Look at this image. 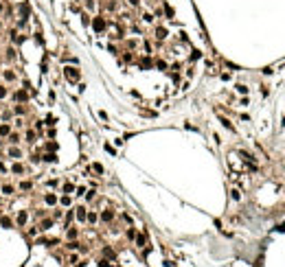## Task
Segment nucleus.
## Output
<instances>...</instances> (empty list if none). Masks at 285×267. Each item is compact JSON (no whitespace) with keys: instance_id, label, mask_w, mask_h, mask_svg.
<instances>
[{"instance_id":"1","label":"nucleus","mask_w":285,"mask_h":267,"mask_svg":"<svg viewBox=\"0 0 285 267\" xmlns=\"http://www.w3.org/2000/svg\"><path fill=\"white\" fill-rule=\"evenodd\" d=\"M64 72H66V77H68L70 81H77V79H79V70H77V68H66Z\"/></svg>"},{"instance_id":"2","label":"nucleus","mask_w":285,"mask_h":267,"mask_svg":"<svg viewBox=\"0 0 285 267\" xmlns=\"http://www.w3.org/2000/svg\"><path fill=\"white\" fill-rule=\"evenodd\" d=\"M92 26H94V31H103V29H105V20H103V18H94Z\"/></svg>"},{"instance_id":"3","label":"nucleus","mask_w":285,"mask_h":267,"mask_svg":"<svg viewBox=\"0 0 285 267\" xmlns=\"http://www.w3.org/2000/svg\"><path fill=\"white\" fill-rule=\"evenodd\" d=\"M75 215H77V219H79V221H83V219H86V208H83V206H79Z\"/></svg>"},{"instance_id":"4","label":"nucleus","mask_w":285,"mask_h":267,"mask_svg":"<svg viewBox=\"0 0 285 267\" xmlns=\"http://www.w3.org/2000/svg\"><path fill=\"white\" fill-rule=\"evenodd\" d=\"M112 217H114L112 210H105V213L101 215V219H103V221H112Z\"/></svg>"},{"instance_id":"5","label":"nucleus","mask_w":285,"mask_h":267,"mask_svg":"<svg viewBox=\"0 0 285 267\" xmlns=\"http://www.w3.org/2000/svg\"><path fill=\"white\" fill-rule=\"evenodd\" d=\"M24 221H26V210H20V215H18V223L22 226Z\"/></svg>"},{"instance_id":"6","label":"nucleus","mask_w":285,"mask_h":267,"mask_svg":"<svg viewBox=\"0 0 285 267\" xmlns=\"http://www.w3.org/2000/svg\"><path fill=\"white\" fill-rule=\"evenodd\" d=\"M0 223H2V228H11V219H9V217H2Z\"/></svg>"},{"instance_id":"7","label":"nucleus","mask_w":285,"mask_h":267,"mask_svg":"<svg viewBox=\"0 0 285 267\" xmlns=\"http://www.w3.org/2000/svg\"><path fill=\"white\" fill-rule=\"evenodd\" d=\"M53 223V221L51 219H46V221H42V223H40V230H48V226H51Z\"/></svg>"},{"instance_id":"8","label":"nucleus","mask_w":285,"mask_h":267,"mask_svg":"<svg viewBox=\"0 0 285 267\" xmlns=\"http://www.w3.org/2000/svg\"><path fill=\"white\" fill-rule=\"evenodd\" d=\"M9 129H11L9 125H0V134H2V136H7V134H9Z\"/></svg>"},{"instance_id":"9","label":"nucleus","mask_w":285,"mask_h":267,"mask_svg":"<svg viewBox=\"0 0 285 267\" xmlns=\"http://www.w3.org/2000/svg\"><path fill=\"white\" fill-rule=\"evenodd\" d=\"M15 99H18V101H24V99H26V92H24V90H20L18 94H15Z\"/></svg>"},{"instance_id":"10","label":"nucleus","mask_w":285,"mask_h":267,"mask_svg":"<svg viewBox=\"0 0 285 267\" xmlns=\"http://www.w3.org/2000/svg\"><path fill=\"white\" fill-rule=\"evenodd\" d=\"M55 202H57V197H55V195H51V193H48V195H46V204H55Z\"/></svg>"},{"instance_id":"11","label":"nucleus","mask_w":285,"mask_h":267,"mask_svg":"<svg viewBox=\"0 0 285 267\" xmlns=\"http://www.w3.org/2000/svg\"><path fill=\"white\" fill-rule=\"evenodd\" d=\"M72 188H75V186H72L70 182H66V184H64V191H66V193H72Z\"/></svg>"},{"instance_id":"12","label":"nucleus","mask_w":285,"mask_h":267,"mask_svg":"<svg viewBox=\"0 0 285 267\" xmlns=\"http://www.w3.org/2000/svg\"><path fill=\"white\" fill-rule=\"evenodd\" d=\"M20 188H22V191H29V188H31V182H22Z\"/></svg>"},{"instance_id":"13","label":"nucleus","mask_w":285,"mask_h":267,"mask_svg":"<svg viewBox=\"0 0 285 267\" xmlns=\"http://www.w3.org/2000/svg\"><path fill=\"white\" fill-rule=\"evenodd\" d=\"M44 160H46V162H55V155H53V153H46V155H44Z\"/></svg>"},{"instance_id":"14","label":"nucleus","mask_w":285,"mask_h":267,"mask_svg":"<svg viewBox=\"0 0 285 267\" xmlns=\"http://www.w3.org/2000/svg\"><path fill=\"white\" fill-rule=\"evenodd\" d=\"M22 171H24V166H22V164H15V166H13V173H22Z\"/></svg>"},{"instance_id":"15","label":"nucleus","mask_w":285,"mask_h":267,"mask_svg":"<svg viewBox=\"0 0 285 267\" xmlns=\"http://www.w3.org/2000/svg\"><path fill=\"white\" fill-rule=\"evenodd\" d=\"M2 193H7V195H11V193H13V186H2Z\"/></svg>"},{"instance_id":"16","label":"nucleus","mask_w":285,"mask_h":267,"mask_svg":"<svg viewBox=\"0 0 285 267\" xmlns=\"http://www.w3.org/2000/svg\"><path fill=\"white\" fill-rule=\"evenodd\" d=\"M77 237V230H75V228H70V230H68V239H75Z\"/></svg>"},{"instance_id":"17","label":"nucleus","mask_w":285,"mask_h":267,"mask_svg":"<svg viewBox=\"0 0 285 267\" xmlns=\"http://www.w3.org/2000/svg\"><path fill=\"white\" fill-rule=\"evenodd\" d=\"M92 169L97 171V173H103V166H101V164H92Z\"/></svg>"},{"instance_id":"18","label":"nucleus","mask_w":285,"mask_h":267,"mask_svg":"<svg viewBox=\"0 0 285 267\" xmlns=\"http://www.w3.org/2000/svg\"><path fill=\"white\" fill-rule=\"evenodd\" d=\"M88 219H90V223H94V221H97V215L90 213V215H88Z\"/></svg>"},{"instance_id":"19","label":"nucleus","mask_w":285,"mask_h":267,"mask_svg":"<svg viewBox=\"0 0 285 267\" xmlns=\"http://www.w3.org/2000/svg\"><path fill=\"white\" fill-rule=\"evenodd\" d=\"M136 243L138 245H145V237H136Z\"/></svg>"},{"instance_id":"20","label":"nucleus","mask_w":285,"mask_h":267,"mask_svg":"<svg viewBox=\"0 0 285 267\" xmlns=\"http://www.w3.org/2000/svg\"><path fill=\"white\" fill-rule=\"evenodd\" d=\"M237 90L241 92V94H246V92H248V88H246V86H237Z\"/></svg>"},{"instance_id":"21","label":"nucleus","mask_w":285,"mask_h":267,"mask_svg":"<svg viewBox=\"0 0 285 267\" xmlns=\"http://www.w3.org/2000/svg\"><path fill=\"white\" fill-rule=\"evenodd\" d=\"M4 94H7V90H4V88H0V99H2Z\"/></svg>"},{"instance_id":"22","label":"nucleus","mask_w":285,"mask_h":267,"mask_svg":"<svg viewBox=\"0 0 285 267\" xmlns=\"http://www.w3.org/2000/svg\"><path fill=\"white\" fill-rule=\"evenodd\" d=\"M130 4H138V0H130Z\"/></svg>"}]
</instances>
